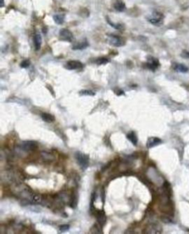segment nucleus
Here are the masks:
<instances>
[{
	"instance_id": "nucleus-12",
	"label": "nucleus",
	"mask_w": 189,
	"mask_h": 234,
	"mask_svg": "<svg viewBox=\"0 0 189 234\" xmlns=\"http://www.w3.org/2000/svg\"><path fill=\"white\" fill-rule=\"evenodd\" d=\"M88 46V42L87 40L81 41V42L77 43L76 45H74L73 48L74 50H81V49L86 48Z\"/></svg>"
},
{
	"instance_id": "nucleus-7",
	"label": "nucleus",
	"mask_w": 189,
	"mask_h": 234,
	"mask_svg": "<svg viewBox=\"0 0 189 234\" xmlns=\"http://www.w3.org/2000/svg\"><path fill=\"white\" fill-rule=\"evenodd\" d=\"M22 148L26 151H31L36 148V143L33 141H25L21 145Z\"/></svg>"
},
{
	"instance_id": "nucleus-8",
	"label": "nucleus",
	"mask_w": 189,
	"mask_h": 234,
	"mask_svg": "<svg viewBox=\"0 0 189 234\" xmlns=\"http://www.w3.org/2000/svg\"><path fill=\"white\" fill-rule=\"evenodd\" d=\"M162 143V141L160 138L156 137H150V138L147 141V147L149 148H151V147H155V146L159 145L160 143Z\"/></svg>"
},
{
	"instance_id": "nucleus-5",
	"label": "nucleus",
	"mask_w": 189,
	"mask_h": 234,
	"mask_svg": "<svg viewBox=\"0 0 189 234\" xmlns=\"http://www.w3.org/2000/svg\"><path fill=\"white\" fill-rule=\"evenodd\" d=\"M84 67V65L81 62L77 60H71L67 62L66 64V68L69 70H75V69H81Z\"/></svg>"
},
{
	"instance_id": "nucleus-10",
	"label": "nucleus",
	"mask_w": 189,
	"mask_h": 234,
	"mask_svg": "<svg viewBox=\"0 0 189 234\" xmlns=\"http://www.w3.org/2000/svg\"><path fill=\"white\" fill-rule=\"evenodd\" d=\"M174 69L178 72L181 73H187L188 71V68L184 64H179V63H175L174 64Z\"/></svg>"
},
{
	"instance_id": "nucleus-23",
	"label": "nucleus",
	"mask_w": 189,
	"mask_h": 234,
	"mask_svg": "<svg viewBox=\"0 0 189 234\" xmlns=\"http://www.w3.org/2000/svg\"><path fill=\"white\" fill-rule=\"evenodd\" d=\"M4 6V0H1V7Z\"/></svg>"
},
{
	"instance_id": "nucleus-19",
	"label": "nucleus",
	"mask_w": 189,
	"mask_h": 234,
	"mask_svg": "<svg viewBox=\"0 0 189 234\" xmlns=\"http://www.w3.org/2000/svg\"><path fill=\"white\" fill-rule=\"evenodd\" d=\"M30 64V62L28 59H25V60H24L23 62H22L21 63V67L22 68H28V66H29Z\"/></svg>"
},
{
	"instance_id": "nucleus-16",
	"label": "nucleus",
	"mask_w": 189,
	"mask_h": 234,
	"mask_svg": "<svg viewBox=\"0 0 189 234\" xmlns=\"http://www.w3.org/2000/svg\"><path fill=\"white\" fill-rule=\"evenodd\" d=\"M42 118L43 119V120H44L45 122L47 123H51L55 120L54 117L52 114L48 113H43L42 114Z\"/></svg>"
},
{
	"instance_id": "nucleus-18",
	"label": "nucleus",
	"mask_w": 189,
	"mask_h": 234,
	"mask_svg": "<svg viewBox=\"0 0 189 234\" xmlns=\"http://www.w3.org/2000/svg\"><path fill=\"white\" fill-rule=\"evenodd\" d=\"M110 62V59L106 57H100V58H98L95 60V63H97L98 65H102V64H106Z\"/></svg>"
},
{
	"instance_id": "nucleus-9",
	"label": "nucleus",
	"mask_w": 189,
	"mask_h": 234,
	"mask_svg": "<svg viewBox=\"0 0 189 234\" xmlns=\"http://www.w3.org/2000/svg\"><path fill=\"white\" fill-rule=\"evenodd\" d=\"M97 219L100 225V226H104L106 221V216L105 215V213L103 210L98 211L97 213Z\"/></svg>"
},
{
	"instance_id": "nucleus-6",
	"label": "nucleus",
	"mask_w": 189,
	"mask_h": 234,
	"mask_svg": "<svg viewBox=\"0 0 189 234\" xmlns=\"http://www.w3.org/2000/svg\"><path fill=\"white\" fill-rule=\"evenodd\" d=\"M159 65H160L159 61H158L156 58L151 57V58L149 59V62L147 63V67L149 68V69H151V71H155L156 69L159 67Z\"/></svg>"
},
{
	"instance_id": "nucleus-11",
	"label": "nucleus",
	"mask_w": 189,
	"mask_h": 234,
	"mask_svg": "<svg viewBox=\"0 0 189 234\" xmlns=\"http://www.w3.org/2000/svg\"><path fill=\"white\" fill-rule=\"evenodd\" d=\"M42 36L40 34H36L34 36V46L36 51H38L42 46Z\"/></svg>"
},
{
	"instance_id": "nucleus-1",
	"label": "nucleus",
	"mask_w": 189,
	"mask_h": 234,
	"mask_svg": "<svg viewBox=\"0 0 189 234\" xmlns=\"http://www.w3.org/2000/svg\"><path fill=\"white\" fill-rule=\"evenodd\" d=\"M109 42L112 46L116 47H120L125 44V41L124 40V39L121 38L119 36L114 35V34L109 36Z\"/></svg>"
},
{
	"instance_id": "nucleus-4",
	"label": "nucleus",
	"mask_w": 189,
	"mask_h": 234,
	"mask_svg": "<svg viewBox=\"0 0 189 234\" xmlns=\"http://www.w3.org/2000/svg\"><path fill=\"white\" fill-rule=\"evenodd\" d=\"M59 35H60V37L62 40H65V41H68V42H72L73 40L74 36L73 33H72L70 31H69L68 29H61L59 32Z\"/></svg>"
},
{
	"instance_id": "nucleus-22",
	"label": "nucleus",
	"mask_w": 189,
	"mask_h": 234,
	"mask_svg": "<svg viewBox=\"0 0 189 234\" xmlns=\"http://www.w3.org/2000/svg\"><path fill=\"white\" fill-rule=\"evenodd\" d=\"M69 225H62V226L60 227V231L62 232L67 231L69 229Z\"/></svg>"
},
{
	"instance_id": "nucleus-2",
	"label": "nucleus",
	"mask_w": 189,
	"mask_h": 234,
	"mask_svg": "<svg viewBox=\"0 0 189 234\" xmlns=\"http://www.w3.org/2000/svg\"><path fill=\"white\" fill-rule=\"evenodd\" d=\"M76 159L82 169L85 170L89 165V157L84 154L78 153L76 155Z\"/></svg>"
},
{
	"instance_id": "nucleus-20",
	"label": "nucleus",
	"mask_w": 189,
	"mask_h": 234,
	"mask_svg": "<svg viewBox=\"0 0 189 234\" xmlns=\"http://www.w3.org/2000/svg\"><path fill=\"white\" fill-rule=\"evenodd\" d=\"M81 94H84V95H94V93L91 91H88V90H84V91H81L80 92Z\"/></svg>"
},
{
	"instance_id": "nucleus-13",
	"label": "nucleus",
	"mask_w": 189,
	"mask_h": 234,
	"mask_svg": "<svg viewBox=\"0 0 189 234\" xmlns=\"http://www.w3.org/2000/svg\"><path fill=\"white\" fill-rule=\"evenodd\" d=\"M28 198L29 199L30 202L33 203H35V204H37V203H40L42 202V198L36 194H29L28 196Z\"/></svg>"
},
{
	"instance_id": "nucleus-14",
	"label": "nucleus",
	"mask_w": 189,
	"mask_h": 234,
	"mask_svg": "<svg viewBox=\"0 0 189 234\" xmlns=\"http://www.w3.org/2000/svg\"><path fill=\"white\" fill-rule=\"evenodd\" d=\"M114 8H115L116 11L122 12V11H124L125 10V8H126V5H125V4L123 3L122 1H120V0H119V1L116 2V3H115Z\"/></svg>"
},
{
	"instance_id": "nucleus-17",
	"label": "nucleus",
	"mask_w": 189,
	"mask_h": 234,
	"mask_svg": "<svg viewBox=\"0 0 189 234\" xmlns=\"http://www.w3.org/2000/svg\"><path fill=\"white\" fill-rule=\"evenodd\" d=\"M53 20L57 24L61 25L64 22V15H62V14H56V15L53 16Z\"/></svg>"
},
{
	"instance_id": "nucleus-15",
	"label": "nucleus",
	"mask_w": 189,
	"mask_h": 234,
	"mask_svg": "<svg viewBox=\"0 0 189 234\" xmlns=\"http://www.w3.org/2000/svg\"><path fill=\"white\" fill-rule=\"evenodd\" d=\"M127 138H128L135 146H136L137 144V137L134 132H129V134L127 135Z\"/></svg>"
},
{
	"instance_id": "nucleus-21",
	"label": "nucleus",
	"mask_w": 189,
	"mask_h": 234,
	"mask_svg": "<svg viewBox=\"0 0 189 234\" xmlns=\"http://www.w3.org/2000/svg\"><path fill=\"white\" fill-rule=\"evenodd\" d=\"M181 57L185 59H189V51H183L181 54Z\"/></svg>"
},
{
	"instance_id": "nucleus-3",
	"label": "nucleus",
	"mask_w": 189,
	"mask_h": 234,
	"mask_svg": "<svg viewBox=\"0 0 189 234\" xmlns=\"http://www.w3.org/2000/svg\"><path fill=\"white\" fill-rule=\"evenodd\" d=\"M163 16L161 14L158 13V12H155V13L153 14V16L149 19V21L151 22V24L158 26L163 24Z\"/></svg>"
}]
</instances>
